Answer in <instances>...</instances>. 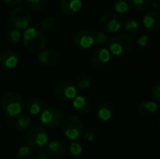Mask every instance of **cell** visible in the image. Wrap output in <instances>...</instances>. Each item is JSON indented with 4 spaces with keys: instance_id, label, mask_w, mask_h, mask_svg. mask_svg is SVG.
Here are the masks:
<instances>
[{
    "instance_id": "obj_23",
    "label": "cell",
    "mask_w": 160,
    "mask_h": 159,
    "mask_svg": "<svg viewBox=\"0 0 160 159\" xmlns=\"http://www.w3.org/2000/svg\"><path fill=\"white\" fill-rule=\"evenodd\" d=\"M48 0H25L26 7L35 12L43 10L47 6Z\"/></svg>"
},
{
    "instance_id": "obj_3",
    "label": "cell",
    "mask_w": 160,
    "mask_h": 159,
    "mask_svg": "<svg viewBox=\"0 0 160 159\" xmlns=\"http://www.w3.org/2000/svg\"><path fill=\"white\" fill-rule=\"evenodd\" d=\"M133 39L130 36L119 34L109 40V52L115 56L128 55L133 50Z\"/></svg>"
},
{
    "instance_id": "obj_14",
    "label": "cell",
    "mask_w": 160,
    "mask_h": 159,
    "mask_svg": "<svg viewBox=\"0 0 160 159\" xmlns=\"http://www.w3.org/2000/svg\"><path fill=\"white\" fill-rule=\"evenodd\" d=\"M142 23L144 27L150 32H156L160 27V15L155 10L147 11L142 19Z\"/></svg>"
},
{
    "instance_id": "obj_1",
    "label": "cell",
    "mask_w": 160,
    "mask_h": 159,
    "mask_svg": "<svg viewBox=\"0 0 160 159\" xmlns=\"http://www.w3.org/2000/svg\"><path fill=\"white\" fill-rule=\"evenodd\" d=\"M23 46L32 52H41L46 46V37L38 27H28L22 34Z\"/></svg>"
},
{
    "instance_id": "obj_7",
    "label": "cell",
    "mask_w": 160,
    "mask_h": 159,
    "mask_svg": "<svg viewBox=\"0 0 160 159\" xmlns=\"http://www.w3.org/2000/svg\"><path fill=\"white\" fill-rule=\"evenodd\" d=\"M40 121L46 127L57 128L63 123V113L57 108L46 107L40 114Z\"/></svg>"
},
{
    "instance_id": "obj_19",
    "label": "cell",
    "mask_w": 160,
    "mask_h": 159,
    "mask_svg": "<svg viewBox=\"0 0 160 159\" xmlns=\"http://www.w3.org/2000/svg\"><path fill=\"white\" fill-rule=\"evenodd\" d=\"M47 107V104L45 101H43L42 99L37 98V97H32L29 98L26 103L24 104V109L27 111L28 113L32 114V115H37L40 112H42V111Z\"/></svg>"
},
{
    "instance_id": "obj_24",
    "label": "cell",
    "mask_w": 160,
    "mask_h": 159,
    "mask_svg": "<svg viewBox=\"0 0 160 159\" xmlns=\"http://www.w3.org/2000/svg\"><path fill=\"white\" fill-rule=\"evenodd\" d=\"M140 29H141L140 22L137 20L133 19V18L128 19L126 22V23H125V30L128 34V36L129 35L130 36H134V35L138 34V32L140 31Z\"/></svg>"
},
{
    "instance_id": "obj_9",
    "label": "cell",
    "mask_w": 160,
    "mask_h": 159,
    "mask_svg": "<svg viewBox=\"0 0 160 159\" xmlns=\"http://www.w3.org/2000/svg\"><path fill=\"white\" fill-rule=\"evenodd\" d=\"M11 22L13 25L19 30H25L29 27L31 22H32V16L30 12L22 7H16L10 15Z\"/></svg>"
},
{
    "instance_id": "obj_22",
    "label": "cell",
    "mask_w": 160,
    "mask_h": 159,
    "mask_svg": "<svg viewBox=\"0 0 160 159\" xmlns=\"http://www.w3.org/2000/svg\"><path fill=\"white\" fill-rule=\"evenodd\" d=\"M112 5L115 12L119 14H128L132 9L131 0H114Z\"/></svg>"
},
{
    "instance_id": "obj_39",
    "label": "cell",
    "mask_w": 160,
    "mask_h": 159,
    "mask_svg": "<svg viewBox=\"0 0 160 159\" xmlns=\"http://www.w3.org/2000/svg\"><path fill=\"white\" fill-rule=\"evenodd\" d=\"M0 25H1V21H0Z\"/></svg>"
},
{
    "instance_id": "obj_38",
    "label": "cell",
    "mask_w": 160,
    "mask_h": 159,
    "mask_svg": "<svg viewBox=\"0 0 160 159\" xmlns=\"http://www.w3.org/2000/svg\"><path fill=\"white\" fill-rule=\"evenodd\" d=\"M0 128H1V124H0Z\"/></svg>"
},
{
    "instance_id": "obj_17",
    "label": "cell",
    "mask_w": 160,
    "mask_h": 159,
    "mask_svg": "<svg viewBox=\"0 0 160 159\" xmlns=\"http://www.w3.org/2000/svg\"><path fill=\"white\" fill-rule=\"evenodd\" d=\"M59 7L66 15H73L82 7V0H60Z\"/></svg>"
},
{
    "instance_id": "obj_26",
    "label": "cell",
    "mask_w": 160,
    "mask_h": 159,
    "mask_svg": "<svg viewBox=\"0 0 160 159\" xmlns=\"http://www.w3.org/2000/svg\"><path fill=\"white\" fill-rule=\"evenodd\" d=\"M15 156L17 159H33V149L29 146H21Z\"/></svg>"
},
{
    "instance_id": "obj_29",
    "label": "cell",
    "mask_w": 160,
    "mask_h": 159,
    "mask_svg": "<svg viewBox=\"0 0 160 159\" xmlns=\"http://www.w3.org/2000/svg\"><path fill=\"white\" fill-rule=\"evenodd\" d=\"M56 25V19L52 16H47L45 17L40 23L41 29L45 31H50L52 30Z\"/></svg>"
},
{
    "instance_id": "obj_21",
    "label": "cell",
    "mask_w": 160,
    "mask_h": 159,
    "mask_svg": "<svg viewBox=\"0 0 160 159\" xmlns=\"http://www.w3.org/2000/svg\"><path fill=\"white\" fill-rule=\"evenodd\" d=\"M32 123H33V120L29 114H22V115L18 116V118L16 119V121L14 123V127L17 131L25 132L31 128Z\"/></svg>"
},
{
    "instance_id": "obj_13",
    "label": "cell",
    "mask_w": 160,
    "mask_h": 159,
    "mask_svg": "<svg viewBox=\"0 0 160 159\" xmlns=\"http://www.w3.org/2000/svg\"><path fill=\"white\" fill-rule=\"evenodd\" d=\"M38 61L45 67H53L57 65L60 61L59 54L51 49L43 50L40 52V53L38 56Z\"/></svg>"
},
{
    "instance_id": "obj_28",
    "label": "cell",
    "mask_w": 160,
    "mask_h": 159,
    "mask_svg": "<svg viewBox=\"0 0 160 159\" xmlns=\"http://www.w3.org/2000/svg\"><path fill=\"white\" fill-rule=\"evenodd\" d=\"M22 35L18 29H11L7 32L6 34V40L9 44H16L20 41Z\"/></svg>"
},
{
    "instance_id": "obj_2",
    "label": "cell",
    "mask_w": 160,
    "mask_h": 159,
    "mask_svg": "<svg viewBox=\"0 0 160 159\" xmlns=\"http://www.w3.org/2000/svg\"><path fill=\"white\" fill-rule=\"evenodd\" d=\"M1 106L4 112L10 118L20 115L24 110V100L17 92H8L1 100Z\"/></svg>"
},
{
    "instance_id": "obj_37",
    "label": "cell",
    "mask_w": 160,
    "mask_h": 159,
    "mask_svg": "<svg viewBox=\"0 0 160 159\" xmlns=\"http://www.w3.org/2000/svg\"><path fill=\"white\" fill-rule=\"evenodd\" d=\"M153 7H155L156 9H159L160 8V3L159 0H151Z\"/></svg>"
},
{
    "instance_id": "obj_6",
    "label": "cell",
    "mask_w": 160,
    "mask_h": 159,
    "mask_svg": "<svg viewBox=\"0 0 160 159\" xmlns=\"http://www.w3.org/2000/svg\"><path fill=\"white\" fill-rule=\"evenodd\" d=\"M53 94L55 97L61 101H70L78 96V90L72 82L63 80L55 84L53 88Z\"/></svg>"
},
{
    "instance_id": "obj_8",
    "label": "cell",
    "mask_w": 160,
    "mask_h": 159,
    "mask_svg": "<svg viewBox=\"0 0 160 159\" xmlns=\"http://www.w3.org/2000/svg\"><path fill=\"white\" fill-rule=\"evenodd\" d=\"M123 19L116 13L108 12L102 15L99 19L100 28L108 33H116L123 28Z\"/></svg>"
},
{
    "instance_id": "obj_32",
    "label": "cell",
    "mask_w": 160,
    "mask_h": 159,
    "mask_svg": "<svg viewBox=\"0 0 160 159\" xmlns=\"http://www.w3.org/2000/svg\"><path fill=\"white\" fill-rule=\"evenodd\" d=\"M131 3L138 10H145L149 8L151 0H131Z\"/></svg>"
},
{
    "instance_id": "obj_25",
    "label": "cell",
    "mask_w": 160,
    "mask_h": 159,
    "mask_svg": "<svg viewBox=\"0 0 160 159\" xmlns=\"http://www.w3.org/2000/svg\"><path fill=\"white\" fill-rule=\"evenodd\" d=\"M83 145L81 143V142H72L70 145H69V148H68V157L70 158H78L80 157L82 153H83Z\"/></svg>"
},
{
    "instance_id": "obj_10",
    "label": "cell",
    "mask_w": 160,
    "mask_h": 159,
    "mask_svg": "<svg viewBox=\"0 0 160 159\" xmlns=\"http://www.w3.org/2000/svg\"><path fill=\"white\" fill-rule=\"evenodd\" d=\"M75 46L80 50H88L95 44L94 33L87 29L78 31L73 37Z\"/></svg>"
},
{
    "instance_id": "obj_4",
    "label": "cell",
    "mask_w": 160,
    "mask_h": 159,
    "mask_svg": "<svg viewBox=\"0 0 160 159\" xmlns=\"http://www.w3.org/2000/svg\"><path fill=\"white\" fill-rule=\"evenodd\" d=\"M62 129L68 140L75 141L82 135L84 131V125L78 115H69L63 120Z\"/></svg>"
},
{
    "instance_id": "obj_33",
    "label": "cell",
    "mask_w": 160,
    "mask_h": 159,
    "mask_svg": "<svg viewBox=\"0 0 160 159\" xmlns=\"http://www.w3.org/2000/svg\"><path fill=\"white\" fill-rule=\"evenodd\" d=\"M138 45L141 49L142 50H147L149 49L150 45H151V38L149 36L147 35H142L139 38H138Z\"/></svg>"
},
{
    "instance_id": "obj_36",
    "label": "cell",
    "mask_w": 160,
    "mask_h": 159,
    "mask_svg": "<svg viewBox=\"0 0 160 159\" xmlns=\"http://www.w3.org/2000/svg\"><path fill=\"white\" fill-rule=\"evenodd\" d=\"M33 159H51V158L48 157V155L46 154V152H44V151H40V152H38V154H36V156H35V157H33Z\"/></svg>"
},
{
    "instance_id": "obj_11",
    "label": "cell",
    "mask_w": 160,
    "mask_h": 159,
    "mask_svg": "<svg viewBox=\"0 0 160 159\" xmlns=\"http://www.w3.org/2000/svg\"><path fill=\"white\" fill-rule=\"evenodd\" d=\"M111 60V52L107 48H97L91 57V63L96 68L104 67Z\"/></svg>"
},
{
    "instance_id": "obj_5",
    "label": "cell",
    "mask_w": 160,
    "mask_h": 159,
    "mask_svg": "<svg viewBox=\"0 0 160 159\" xmlns=\"http://www.w3.org/2000/svg\"><path fill=\"white\" fill-rule=\"evenodd\" d=\"M25 142L32 149L43 148L49 142V133L42 127H31L26 132Z\"/></svg>"
},
{
    "instance_id": "obj_18",
    "label": "cell",
    "mask_w": 160,
    "mask_h": 159,
    "mask_svg": "<svg viewBox=\"0 0 160 159\" xmlns=\"http://www.w3.org/2000/svg\"><path fill=\"white\" fill-rule=\"evenodd\" d=\"M72 106L77 112L81 114H86L92 109V102L87 97L79 95L73 99Z\"/></svg>"
},
{
    "instance_id": "obj_15",
    "label": "cell",
    "mask_w": 160,
    "mask_h": 159,
    "mask_svg": "<svg viewBox=\"0 0 160 159\" xmlns=\"http://www.w3.org/2000/svg\"><path fill=\"white\" fill-rule=\"evenodd\" d=\"M66 151L65 143L59 140L51 142L46 148V154L51 159L61 158L66 154Z\"/></svg>"
},
{
    "instance_id": "obj_20",
    "label": "cell",
    "mask_w": 160,
    "mask_h": 159,
    "mask_svg": "<svg viewBox=\"0 0 160 159\" xmlns=\"http://www.w3.org/2000/svg\"><path fill=\"white\" fill-rule=\"evenodd\" d=\"M139 112L143 116H151L158 110V105L154 100H143L138 107Z\"/></svg>"
},
{
    "instance_id": "obj_34",
    "label": "cell",
    "mask_w": 160,
    "mask_h": 159,
    "mask_svg": "<svg viewBox=\"0 0 160 159\" xmlns=\"http://www.w3.org/2000/svg\"><path fill=\"white\" fill-rule=\"evenodd\" d=\"M152 96L154 97V99L156 101H159L160 100V82L158 81L155 85L153 86V89H152Z\"/></svg>"
},
{
    "instance_id": "obj_35",
    "label": "cell",
    "mask_w": 160,
    "mask_h": 159,
    "mask_svg": "<svg viewBox=\"0 0 160 159\" xmlns=\"http://www.w3.org/2000/svg\"><path fill=\"white\" fill-rule=\"evenodd\" d=\"M3 2L8 7H16L20 5L22 2V0H3Z\"/></svg>"
},
{
    "instance_id": "obj_16",
    "label": "cell",
    "mask_w": 160,
    "mask_h": 159,
    "mask_svg": "<svg viewBox=\"0 0 160 159\" xmlns=\"http://www.w3.org/2000/svg\"><path fill=\"white\" fill-rule=\"evenodd\" d=\"M115 112V107L112 103L110 101H104L97 109V116L98 120L102 122H108L110 121Z\"/></svg>"
},
{
    "instance_id": "obj_27",
    "label": "cell",
    "mask_w": 160,
    "mask_h": 159,
    "mask_svg": "<svg viewBox=\"0 0 160 159\" xmlns=\"http://www.w3.org/2000/svg\"><path fill=\"white\" fill-rule=\"evenodd\" d=\"M76 87L82 89V90H85L91 87L92 85V81L91 78L87 75H82L80 77L77 78L76 80Z\"/></svg>"
},
{
    "instance_id": "obj_31",
    "label": "cell",
    "mask_w": 160,
    "mask_h": 159,
    "mask_svg": "<svg viewBox=\"0 0 160 159\" xmlns=\"http://www.w3.org/2000/svg\"><path fill=\"white\" fill-rule=\"evenodd\" d=\"M82 135H83V140L88 142H95L98 138V132L96 128H88L85 131H83Z\"/></svg>"
},
{
    "instance_id": "obj_30",
    "label": "cell",
    "mask_w": 160,
    "mask_h": 159,
    "mask_svg": "<svg viewBox=\"0 0 160 159\" xmlns=\"http://www.w3.org/2000/svg\"><path fill=\"white\" fill-rule=\"evenodd\" d=\"M95 36V43L98 45H104L109 41V35L103 31L98 30L94 33Z\"/></svg>"
},
{
    "instance_id": "obj_12",
    "label": "cell",
    "mask_w": 160,
    "mask_h": 159,
    "mask_svg": "<svg viewBox=\"0 0 160 159\" xmlns=\"http://www.w3.org/2000/svg\"><path fill=\"white\" fill-rule=\"evenodd\" d=\"M19 63V54L13 50H4L0 52V65L6 68H14Z\"/></svg>"
}]
</instances>
